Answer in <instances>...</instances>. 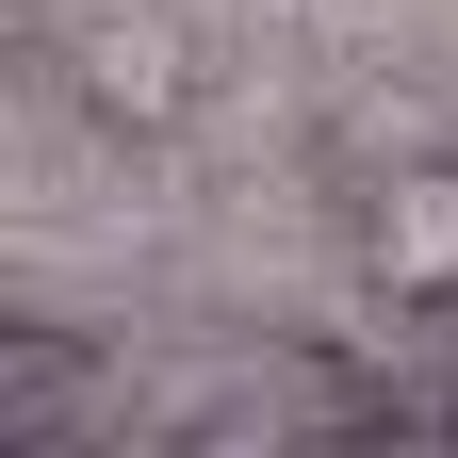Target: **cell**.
<instances>
[{"instance_id": "1", "label": "cell", "mask_w": 458, "mask_h": 458, "mask_svg": "<svg viewBox=\"0 0 458 458\" xmlns=\"http://www.w3.org/2000/svg\"><path fill=\"white\" fill-rule=\"evenodd\" d=\"M393 393L327 377V360H229V377H181L164 393V442L181 458H262V442H327V426H377Z\"/></svg>"}, {"instance_id": "2", "label": "cell", "mask_w": 458, "mask_h": 458, "mask_svg": "<svg viewBox=\"0 0 458 458\" xmlns=\"http://www.w3.org/2000/svg\"><path fill=\"white\" fill-rule=\"evenodd\" d=\"M360 278L393 311H458V148H393V164H360Z\"/></svg>"}, {"instance_id": "3", "label": "cell", "mask_w": 458, "mask_h": 458, "mask_svg": "<svg viewBox=\"0 0 458 458\" xmlns=\"http://www.w3.org/2000/svg\"><path fill=\"white\" fill-rule=\"evenodd\" d=\"M66 82H82V114H98V131L164 148V131L197 114V49L164 33V17H82V33H66Z\"/></svg>"}, {"instance_id": "4", "label": "cell", "mask_w": 458, "mask_h": 458, "mask_svg": "<svg viewBox=\"0 0 458 458\" xmlns=\"http://www.w3.org/2000/svg\"><path fill=\"white\" fill-rule=\"evenodd\" d=\"M114 410H131V393H114V360L82 327H0V442H82Z\"/></svg>"}]
</instances>
